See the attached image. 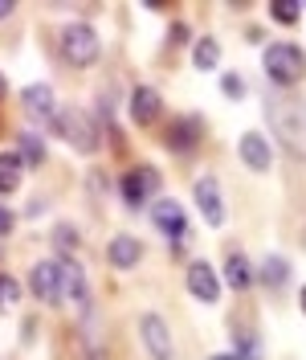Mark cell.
I'll use <instances>...</instances> for the list:
<instances>
[{
  "label": "cell",
  "instance_id": "cell-1",
  "mask_svg": "<svg viewBox=\"0 0 306 360\" xmlns=\"http://www.w3.org/2000/svg\"><path fill=\"white\" fill-rule=\"evenodd\" d=\"M265 119H270V127L278 131L286 152H294L298 160H306V103L302 98L270 94V98H265Z\"/></svg>",
  "mask_w": 306,
  "mask_h": 360
},
{
  "label": "cell",
  "instance_id": "cell-2",
  "mask_svg": "<svg viewBox=\"0 0 306 360\" xmlns=\"http://www.w3.org/2000/svg\"><path fill=\"white\" fill-rule=\"evenodd\" d=\"M262 66L270 74V82L294 86V82H302V74H306V53L294 41H274V45H265Z\"/></svg>",
  "mask_w": 306,
  "mask_h": 360
},
{
  "label": "cell",
  "instance_id": "cell-3",
  "mask_svg": "<svg viewBox=\"0 0 306 360\" xmlns=\"http://www.w3.org/2000/svg\"><path fill=\"white\" fill-rule=\"evenodd\" d=\"M53 131L78 152H94L98 148V127H94L90 111H82V107H66V111L53 115Z\"/></svg>",
  "mask_w": 306,
  "mask_h": 360
},
{
  "label": "cell",
  "instance_id": "cell-4",
  "mask_svg": "<svg viewBox=\"0 0 306 360\" xmlns=\"http://www.w3.org/2000/svg\"><path fill=\"white\" fill-rule=\"evenodd\" d=\"M62 53L69 66H94L98 62V33L94 25H66L62 29Z\"/></svg>",
  "mask_w": 306,
  "mask_h": 360
},
{
  "label": "cell",
  "instance_id": "cell-5",
  "mask_svg": "<svg viewBox=\"0 0 306 360\" xmlns=\"http://www.w3.org/2000/svg\"><path fill=\"white\" fill-rule=\"evenodd\" d=\"M119 193H123L127 209H143V201L159 193V172L155 168H135V172H127L119 180Z\"/></svg>",
  "mask_w": 306,
  "mask_h": 360
},
{
  "label": "cell",
  "instance_id": "cell-6",
  "mask_svg": "<svg viewBox=\"0 0 306 360\" xmlns=\"http://www.w3.org/2000/svg\"><path fill=\"white\" fill-rule=\"evenodd\" d=\"M192 197H197V209L204 213V221L220 229L225 225V197H220V180L217 176H200L192 184Z\"/></svg>",
  "mask_w": 306,
  "mask_h": 360
},
{
  "label": "cell",
  "instance_id": "cell-7",
  "mask_svg": "<svg viewBox=\"0 0 306 360\" xmlns=\"http://www.w3.org/2000/svg\"><path fill=\"white\" fill-rule=\"evenodd\" d=\"M139 340H143V348L152 352V360H172V332H168V323L159 319V315H143L139 319Z\"/></svg>",
  "mask_w": 306,
  "mask_h": 360
},
{
  "label": "cell",
  "instance_id": "cell-8",
  "mask_svg": "<svg viewBox=\"0 0 306 360\" xmlns=\"http://www.w3.org/2000/svg\"><path fill=\"white\" fill-rule=\"evenodd\" d=\"M29 287L41 303H62V270H58V258L53 262H37L33 274H29Z\"/></svg>",
  "mask_w": 306,
  "mask_h": 360
},
{
  "label": "cell",
  "instance_id": "cell-9",
  "mask_svg": "<svg viewBox=\"0 0 306 360\" xmlns=\"http://www.w3.org/2000/svg\"><path fill=\"white\" fill-rule=\"evenodd\" d=\"M152 221H155V229H159L164 238H172V242H180V238L188 233V217H184V209L175 201H155Z\"/></svg>",
  "mask_w": 306,
  "mask_h": 360
},
{
  "label": "cell",
  "instance_id": "cell-10",
  "mask_svg": "<svg viewBox=\"0 0 306 360\" xmlns=\"http://www.w3.org/2000/svg\"><path fill=\"white\" fill-rule=\"evenodd\" d=\"M188 295H197L200 303H217L220 299V278L208 262H192L188 266Z\"/></svg>",
  "mask_w": 306,
  "mask_h": 360
},
{
  "label": "cell",
  "instance_id": "cell-11",
  "mask_svg": "<svg viewBox=\"0 0 306 360\" xmlns=\"http://www.w3.org/2000/svg\"><path fill=\"white\" fill-rule=\"evenodd\" d=\"M58 270H62V299H69V303H78V307H86V270L78 266L74 258H58Z\"/></svg>",
  "mask_w": 306,
  "mask_h": 360
},
{
  "label": "cell",
  "instance_id": "cell-12",
  "mask_svg": "<svg viewBox=\"0 0 306 360\" xmlns=\"http://www.w3.org/2000/svg\"><path fill=\"white\" fill-rule=\"evenodd\" d=\"M139 258H143L139 238H131V233H119V238H110L107 262H110L114 270H135V266H139Z\"/></svg>",
  "mask_w": 306,
  "mask_h": 360
},
{
  "label": "cell",
  "instance_id": "cell-13",
  "mask_svg": "<svg viewBox=\"0 0 306 360\" xmlns=\"http://www.w3.org/2000/svg\"><path fill=\"white\" fill-rule=\"evenodd\" d=\"M159 111H164V98H159V90L135 86V94H131V119H135V123H139V127H152L155 119H159Z\"/></svg>",
  "mask_w": 306,
  "mask_h": 360
},
{
  "label": "cell",
  "instance_id": "cell-14",
  "mask_svg": "<svg viewBox=\"0 0 306 360\" xmlns=\"http://www.w3.org/2000/svg\"><path fill=\"white\" fill-rule=\"evenodd\" d=\"M25 111L33 115V119H49L53 123V115H58V98H53V90L45 86V82H33V86H25Z\"/></svg>",
  "mask_w": 306,
  "mask_h": 360
},
{
  "label": "cell",
  "instance_id": "cell-15",
  "mask_svg": "<svg viewBox=\"0 0 306 360\" xmlns=\"http://www.w3.org/2000/svg\"><path fill=\"white\" fill-rule=\"evenodd\" d=\"M237 152H241V160H245L253 172H265V168H270V143H265L258 131H245V135H241Z\"/></svg>",
  "mask_w": 306,
  "mask_h": 360
},
{
  "label": "cell",
  "instance_id": "cell-16",
  "mask_svg": "<svg viewBox=\"0 0 306 360\" xmlns=\"http://www.w3.org/2000/svg\"><path fill=\"white\" fill-rule=\"evenodd\" d=\"M253 262L245 258V254H229V262H225V283L233 287V291H249L253 287Z\"/></svg>",
  "mask_w": 306,
  "mask_h": 360
},
{
  "label": "cell",
  "instance_id": "cell-17",
  "mask_svg": "<svg viewBox=\"0 0 306 360\" xmlns=\"http://www.w3.org/2000/svg\"><path fill=\"white\" fill-rule=\"evenodd\" d=\"M197 139H200V123L197 119H175L172 131H168V148H172V152H192Z\"/></svg>",
  "mask_w": 306,
  "mask_h": 360
},
{
  "label": "cell",
  "instance_id": "cell-18",
  "mask_svg": "<svg viewBox=\"0 0 306 360\" xmlns=\"http://www.w3.org/2000/svg\"><path fill=\"white\" fill-rule=\"evenodd\" d=\"M21 172H25L21 156H17V152H4V156H0V193H17Z\"/></svg>",
  "mask_w": 306,
  "mask_h": 360
},
{
  "label": "cell",
  "instance_id": "cell-19",
  "mask_svg": "<svg viewBox=\"0 0 306 360\" xmlns=\"http://www.w3.org/2000/svg\"><path fill=\"white\" fill-rule=\"evenodd\" d=\"M17 156H21L25 168H41L45 164V148H41V139L33 131H21V139H17Z\"/></svg>",
  "mask_w": 306,
  "mask_h": 360
},
{
  "label": "cell",
  "instance_id": "cell-20",
  "mask_svg": "<svg viewBox=\"0 0 306 360\" xmlns=\"http://www.w3.org/2000/svg\"><path fill=\"white\" fill-rule=\"evenodd\" d=\"M192 62H197V70H217V62H220V41L217 37H200L197 49H192Z\"/></svg>",
  "mask_w": 306,
  "mask_h": 360
},
{
  "label": "cell",
  "instance_id": "cell-21",
  "mask_svg": "<svg viewBox=\"0 0 306 360\" xmlns=\"http://www.w3.org/2000/svg\"><path fill=\"white\" fill-rule=\"evenodd\" d=\"M286 278H290V266H286V258L270 254V258L262 262V283H265V287H282Z\"/></svg>",
  "mask_w": 306,
  "mask_h": 360
},
{
  "label": "cell",
  "instance_id": "cell-22",
  "mask_svg": "<svg viewBox=\"0 0 306 360\" xmlns=\"http://www.w3.org/2000/svg\"><path fill=\"white\" fill-rule=\"evenodd\" d=\"M17 299H21V283L13 274H0V311H8Z\"/></svg>",
  "mask_w": 306,
  "mask_h": 360
},
{
  "label": "cell",
  "instance_id": "cell-23",
  "mask_svg": "<svg viewBox=\"0 0 306 360\" xmlns=\"http://www.w3.org/2000/svg\"><path fill=\"white\" fill-rule=\"evenodd\" d=\"M298 13H302V8H298L294 0H274V4H270V17L282 21V25H294L298 21Z\"/></svg>",
  "mask_w": 306,
  "mask_h": 360
},
{
  "label": "cell",
  "instance_id": "cell-24",
  "mask_svg": "<svg viewBox=\"0 0 306 360\" xmlns=\"http://www.w3.org/2000/svg\"><path fill=\"white\" fill-rule=\"evenodd\" d=\"M220 82H225V90H229V94H233V98H241V94H245V82H241L237 74H225V78H220Z\"/></svg>",
  "mask_w": 306,
  "mask_h": 360
},
{
  "label": "cell",
  "instance_id": "cell-25",
  "mask_svg": "<svg viewBox=\"0 0 306 360\" xmlns=\"http://www.w3.org/2000/svg\"><path fill=\"white\" fill-rule=\"evenodd\" d=\"M13 221H17V217H13V213L0 205V238H4V233H13Z\"/></svg>",
  "mask_w": 306,
  "mask_h": 360
},
{
  "label": "cell",
  "instance_id": "cell-26",
  "mask_svg": "<svg viewBox=\"0 0 306 360\" xmlns=\"http://www.w3.org/2000/svg\"><path fill=\"white\" fill-rule=\"evenodd\" d=\"M58 238H62V246H78V233H74V225H62V233H58Z\"/></svg>",
  "mask_w": 306,
  "mask_h": 360
},
{
  "label": "cell",
  "instance_id": "cell-27",
  "mask_svg": "<svg viewBox=\"0 0 306 360\" xmlns=\"http://www.w3.org/2000/svg\"><path fill=\"white\" fill-rule=\"evenodd\" d=\"M172 41H175V45L188 41V25H172Z\"/></svg>",
  "mask_w": 306,
  "mask_h": 360
},
{
  "label": "cell",
  "instance_id": "cell-28",
  "mask_svg": "<svg viewBox=\"0 0 306 360\" xmlns=\"http://www.w3.org/2000/svg\"><path fill=\"white\" fill-rule=\"evenodd\" d=\"M4 17H13V0H0V21Z\"/></svg>",
  "mask_w": 306,
  "mask_h": 360
},
{
  "label": "cell",
  "instance_id": "cell-29",
  "mask_svg": "<svg viewBox=\"0 0 306 360\" xmlns=\"http://www.w3.org/2000/svg\"><path fill=\"white\" fill-rule=\"evenodd\" d=\"M208 360H237V352H217V356H208Z\"/></svg>",
  "mask_w": 306,
  "mask_h": 360
},
{
  "label": "cell",
  "instance_id": "cell-30",
  "mask_svg": "<svg viewBox=\"0 0 306 360\" xmlns=\"http://www.w3.org/2000/svg\"><path fill=\"white\" fill-rule=\"evenodd\" d=\"M298 303H302V311H306V287H302V295H298Z\"/></svg>",
  "mask_w": 306,
  "mask_h": 360
},
{
  "label": "cell",
  "instance_id": "cell-31",
  "mask_svg": "<svg viewBox=\"0 0 306 360\" xmlns=\"http://www.w3.org/2000/svg\"><path fill=\"white\" fill-rule=\"evenodd\" d=\"M0 98H4V74H0Z\"/></svg>",
  "mask_w": 306,
  "mask_h": 360
},
{
  "label": "cell",
  "instance_id": "cell-32",
  "mask_svg": "<svg viewBox=\"0 0 306 360\" xmlns=\"http://www.w3.org/2000/svg\"><path fill=\"white\" fill-rule=\"evenodd\" d=\"M302 246H306V233H302Z\"/></svg>",
  "mask_w": 306,
  "mask_h": 360
}]
</instances>
